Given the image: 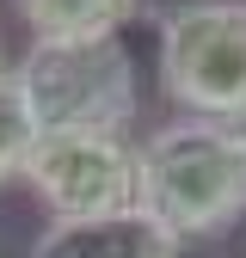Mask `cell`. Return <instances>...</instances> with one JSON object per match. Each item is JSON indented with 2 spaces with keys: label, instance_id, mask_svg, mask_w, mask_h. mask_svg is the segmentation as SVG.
<instances>
[{
  "label": "cell",
  "instance_id": "obj_1",
  "mask_svg": "<svg viewBox=\"0 0 246 258\" xmlns=\"http://www.w3.org/2000/svg\"><path fill=\"white\" fill-rule=\"evenodd\" d=\"M160 228L191 246L215 240L246 215V136L222 117H172L142 136V197Z\"/></svg>",
  "mask_w": 246,
  "mask_h": 258
},
{
  "label": "cell",
  "instance_id": "obj_2",
  "mask_svg": "<svg viewBox=\"0 0 246 258\" xmlns=\"http://www.w3.org/2000/svg\"><path fill=\"white\" fill-rule=\"evenodd\" d=\"M13 74L43 136L49 129H130L142 111V74L123 31H111V37H31Z\"/></svg>",
  "mask_w": 246,
  "mask_h": 258
},
{
  "label": "cell",
  "instance_id": "obj_3",
  "mask_svg": "<svg viewBox=\"0 0 246 258\" xmlns=\"http://www.w3.org/2000/svg\"><path fill=\"white\" fill-rule=\"evenodd\" d=\"M154 74L184 117L246 111V0H166L154 7Z\"/></svg>",
  "mask_w": 246,
  "mask_h": 258
},
{
  "label": "cell",
  "instance_id": "obj_4",
  "mask_svg": "<svg viewBox=\"0 0 246 258\" xmlns=\"http://www.w3.org/2000/svg\"><path fill=\"white\" fill-rule=\"evenodd\" d=\"M19 184L49 209V221L123 215L142 197V142L130 129H49Z\"/></svg>",
  "mask_w": 246,
  "mask_h": 258
},
{
  "label": "cell",
  "instance_id": "obj_5",
  "mask_svg": "<svg viewBox=\"0 0 246 258\" xmlns=\"http://www.w3.org/2000/svg\"><path fill=\"white\" fill-rule=\"evenodd\" d=\"M31 258H178V240L148 209H123L92 221H49Z\"/></svg>",
  "mask_w": 246,
  "mask_h": 258
},
{
  "label": "cell",
  "instance_id": "obj_6",
  "mask_svg": "<svg viewBox=\"0 0 246 258\" xmlns=\"http://www.w3.org/2000/svg\"><path fill=\"white\" fill-rule=\"evenodd\" d=\"M31 37H111L123 31L142 0H13Z\"/></svg>",
  "mask_w": 246,
  "mask_h": 258
},
{
  "label": "cell",
  "instance_id": "obj_7",
  "mask_svg": "<svg viewBox=\"0 0 246 258\" xmlns=\"http://www.w3.org/2000/svg\"><path fill=\"white\" fill-rule=\"evenodd\" d=\"M37 117H31L25 105V92H19V74L13 68H0V190H7L13 178H25V160L31 148H37Z\"/></svg>",
  "mask_w": 246,
  "mask_h": 258
},
{
  "label": "cell",
  "instance_id": "obj_8",
  "mask_svg": "<svg viewBox=\"0 0 246 258\" xmlns=\"http://www.w3.org/2000/svg\"><path fill=\"white\" fill-rule=\"evenodd\" d=\"M234 123H240V136H246V111H240V117H234Z\"/></svg>",
  "mask_w": 246,
  "mask_h": 258
},
{
  "label": "cell",
  "instance_id": "obj_9",
  "mask_svg": "<svg viewBox=\"0 0 246 258\" xmlns=\"http://www.w3.org/2000/svg\"><path fill=\"white\" fill-rule=\"evenodd\" d=\"M0 68H7V43H0Z\"/></svg>",
  "mask_w": 246,
  "mask_h": 258
}]
</instances>
